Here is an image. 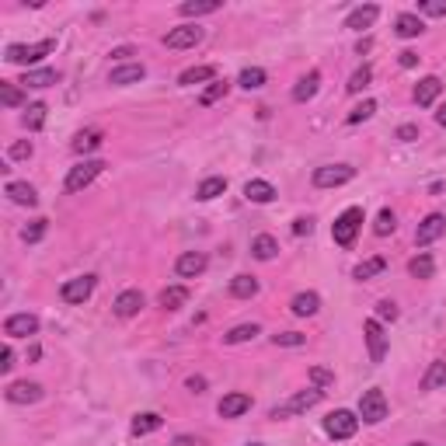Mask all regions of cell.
Wrapping results in <instances>:
<instances>
[{
  "instance_id": "cell-2",
  "label": "cell",
  "mask_w": 446,
  "mask_h": 446,
  "mask_svg": "<svg viewBox=\"0 0 446 446\" xmlns=\"http://www.w3.org/2000/svg\"><path fill=\"white\" fill-rule=\"evenodd\" d=\"M359 227H362V209H359V206H349V209H346V213L335 220V227H332L335 244H339V248H353Z\"/></svg>"
},
{
  "instance_id": "cell-34",
  "label": "cell",
  "mask_w": 446,
  "mask_h": 446,
  "mask_svg": "<svg viewBox=\"0 0 446 446\" xmlns=\"http://www.w3.org/2000/svg\"><path fill=\"white\" fill-rule=\"evenodd\" d=\"M185 18H199V14H213V11H220V0H185L178 7Z\"/></svg>"
},
{
  "instance_id": "cell-11",
  "label": "cell",
  "mask_w": 446,
  "mask_h": 446,
  "mask_svg": "<svg viewBox=\"0 0 446 446\" xmlns=\"http://www.w3.org/2000/svg\"><path fill=\"white\" fill-rule=\"evenodd\" d=\"M91 293H94V275H77V279H67V282H63V289H60V296H63L67 303H84Z\"/></svg>"
},
{
  "instance_id": "cell-16",
  "label": "cell",
  "mask_w": 446,
  "mask_h": 446,
  "mask_svg": "<svg viewBox=\"0 0 446 446\" xmlns=\"http://www.w3.org/2000/svg\"><path fill=\"white\" fill-rule=\"evenodd\" d=\"M206 265H209V262H206L202 251H185L178 262H175V272H178L181 279H195V275L206 272Z\"/></svg>"
},
{
  "instance_id": "cell-45",
  "label": "cell",
  "mask_w": 446,
  "mask_h": 446,
  "mask_svg": "<svg viewBox=\"0 0 446 446\" xmlns=\"http://www.w3.org/2000/svg\"><path fill=\"white\" fill-rule=\"evenodd\" d=\"M373 112H376V101H362V105H356V108L349 112V126H359V122H366Z\"/></svg>"
},
{
  "instance_id": "cell-48",
  "label": "cell",
  "mask_w": 446,
  "mask_h": 446,
  "mask_svg": "<svg viewBox=\"0 0 446 446\" xmlns=\"http://www.w3.org/2000/svg\"><path fill=\"white\" fill-rule=\"evenodd\" d=\"M272 342H275V346H289V349H296V346H303L307 339H303L300 332H282V335H272Z\"/></svg>"
},
{
  "instance_id": "cell-17",
  "label": "cell",
  "mask_w": 446,
  "mask_h": 446,
  "mask_svg": "<svg viewBox=\"0 0 446 446\" xmlns=\"http://www.w3.org/2000/svg\"><path fill=\"white\" fill-rule=\"evenodd\" d=\"M140 310H143V293L140 289H122L115 296V314L119 317H136Z\"/></svg>"
},
{
  "instance_id": "cell-33",
  "label": "cell",
  "mask_w": 446,
  "mask_h": 446,
  "mask_svg": "<svg viewBox=\"0 0 446 446\" xmlns=\"http://www.w3.org/2000/svg\"><path fill=\"white\" fill-rule=\"evenodd\" d=\"M255 335H262L258 324H237V328H230V332L223 335V342H227V346H241V342H251Z\"/></svg>"
},
{
  "instance_id": "cell-8",
  "label": "cell",
  "mask_w": 446,
  "mask_h": 446,
  "mask_svg": "<svg viewBox=\"0 0 446 446\" xmlns=\"http://www.w3.org/2000/svg\"><path fill=\"white\" fill-rule=\"evenodd\" d=\"M199 42H202V28L199 25H178V28H171L164 35V46L168 49H192Z\"/></svg>"
},
{
  "instance_id": "cell-24",
  "label": "cell",
  "mask_w": 446,
  "mask_h": 446,
  "mask_svg": "<svg viewBox=\"0 0 446 446\" xmlns=\"http://www.w3.org/2000/svg\"><path fill=\"white\" fill-rule=\"evenodd\" d=\"M244 199H248V202H272V199H275V188L262 178H251L244 185Z\"/></svg>"
},
{
  "instance_id": "cell-9",
  "label": "cell",
  "mask_w": 446,
  "mask_h": 446,
  "mask_svg": "<svg viewBox=\"0 0 446 446\" xmlns=\"http://www.w3.org/2000/svg\"><path fill=\"white\" fill-rule=\"evenodd\" d=\"M39 332V317L35 314H11L7 321H4V335L7 339H28V335H35Z\"/></svg>"
},
{
  "instance_id": "cell-54",
  "label": "cell",
  "mask_w": 446,
  "mask_h": 446,
  "mask_svg": "<svg viewBox=\"0 0 446 446\" xmlns=\"http://www.w3.org/2000/svg\"><path fill=\"white\" fill-rule=\"evenodd\" d=\"M415 63H419V53H412V49H405V53H401V67H405V70H412Z\"/></svg>"
},
{
  "instance_id": "cell-13",
  "label": "cell",
  "mask_w": 446,
  "mask_h": 446,
  "mask_svg": "<svg viewBox=\"0 0 446 446\" xmlns=\"http://www.w3.org/2000/svg\"><path fill=\"white\" fill-rule=\"evenodd\" d=\"M446 234V216H440V213H429L422 223H419V230H415V244H433L436 237H443Z\"/></svg>"
},
{
  "instance_id": "cell-23",
  "label": "cell",
  "mask_w": 446,
  "mask_h": 446,
  "mask_svg": "<svg viewBox=\"0 0 446 446\" xmlns=\"http://www.w3.org/2000/svg\"><path fill=\"white\" fill-rule=\"evenodd\" d=\"M317 88H321V74H317V70H310L307 77H300V81H296V88H293V101H310V98L317 94Z\"/></svg>"
},
{
  "instance_id": "cell-60",
  "label": "cell",
  "mask_w": 446,
  "mask_h": 446,
  "mask_svg": "<svg viewBox=\"0 0 446 446\" xmlns=\"http://www.w3.org/2000/svg\"><path fill=\"white\" fill-rule=\"evenodd\" d=\"M248 446H262V443H248Z\"/></svg>"
},
{
  "instance_id": "cell-18",
  "label": "cell",
  "mask_w": 446,
  "mask_h": 446,
  "mask_svg": "<svg viewBox=\"0 0 446 446\" xmlns=\"http://www.w3.org/2000/svg\"><path fill=\"white\" fill-rule=\"evenodd\" d=\"M440 91H443V81H440V77H422L419 88H415V105L429 108V105L440 98Z\"/></svg>"
},
{
  "instance_id": "cell-58",
  "label": "cell",
  "mask_w": 446,
  "mask_h": 446,
  "mask_svg": "<svg viewBox=\"0 0 446 446\" xmlns=\"http://www.w3.org/2000/svg\"><path fill=\"white\" fill-rule=\"evenodd\" d=\"M436 122H440V126H446V105L440 108V112H436Z\"/></svg>"
},
{
  "instance_id": "cell-35",
  "label": "cell",
  "mask_w": 446,
  "mask_h": 446,
  "mask_svg": "<svg viewBox=\"0 0 446 446\" xmlns=\"http://www.w3.org/2000/svg\"><path fill=\"white\" fill-rule=\"evenodd\" d=\"M383 268H387V258H380V255H373V258H366V262H359V265H356V272H353V275H356L359 282H366V279H373V275H380Z\"/></svg>"
},
{
  "instance_id": "cell-32",
  "label": "cell",
  "mask_w": 446,
  "mask_h": 446,
  "mask_svg": "<svg viewBox=\"0 0 446 446\" xmlns=\"http://www.w3.org/2000/svg\"><path fill=\"white\" fill-rule=\"evenodd\" d=\"M408 272L415 275V279H433L436 275V262H433V255H415L412 262H408Z\"/></svg>"
},
{
  "instance_id": "cell-6",
  "label": "cell",
  "mask_w": 446,
  "mask_h": 446,
  "mask_svg": "<svg viewBox=\"0 0 446 446\" xmlns=\"http://www.w3.org/2000/svg\"><path fill=\"white\" fill-rule=\"evenodd\" d=\"M101 171H105V164H101V161H84V164L70 168V175H67V181H63V188H67V192H84L91 181L101 175Z\"/></svg>"
},
{
  "instance_id": "cell-40",
  "label": "cell",
  "mask_w": 446,
  "mask_h": 446,
  "mask_svg": "<svg viewBox=\"0 0 446 446\" xmlns=\"http://www.w3.org/2000/svg\"><path fill=\"white\" fill-rule=\"evenodd\" d=\"M46 112H49V108H46L42 101L28 105V112H25V126H28L32 133H35V129H42V126H46Z\"/></svg>"
},
{
  "instance_id": "cell-21",
  "label": "cell",
  "mask_w": 446,
  "mask_h": 446,
  "mask_svg": "<svg viewBox=\"0 0 446 446\" xmlns=\"http://www.w3.org/2000/svg\"><path fill=\"white\" fill-rule=\"evenodd\" d=\"M7 195H11V202H18V206H35V202H39V195H35V188H32L28 181H7Z\"/></svg>"
},
{
  "instance_id": "cell-25",
  "label": "cell",
  "mask_w": 446,
  "mask_h": 446,
  "mask_svg": "<svg viewBox=\"0 0 446 446\" xmlns=\"http://www.w3.org/2000/svg\"><path fill=\"white\" fill-rule=\"evenodd\" d=\"M317 307H321V296L317 293H296L293 296V314L296 317H314Z\"/></svg>"
},
{
  "instance_id": "cell-15",
  "label": "cell",
  "mask_w": 446,
  "mask_h": 446,
  "mask_svg": "<svg viewBox=\"0 0 446 446\" xmlns=\"http://www.w3.org/2000/svg\"><path fill=\"white\" fill-rule=\"evenodd\" d=\"M4 394H7L11 405H32V401L42 398V387H39V383H28V380H18V383H11Z\"/></svg>"
},
{
  "instance_id": "cell-43",
  "label": "cell",
  "mask_w": 446,
  "mask_h": 446,
  "mask_svg": "<svg viewBox=\"0 0 446 446\" xmlns=\"http://www.w3.org/2000/svg\"><path fill=\"white\" fill-rule=\"evenodd\" d=\"M369 77H373V70H369V67H359L356 74L349 77V84H346V88H349V94H359V91L369 88Z\"/></svg>"
},
{
  "instance_id": "cell-53",
  "label": "cell",
  "mask_w": 446,
  "mask_h": 446,
  "mask_svg": "<svg viewBox=\"0 0 446 446\" xmlns=\"http://www.w3.org/2000/svg\"><path fill=\"white\" fill-rule=\"evenodd\" d=\"M398 140H405V143L419 140V126H401V129H398Z\"/></svg>"
},
{
  "instance_id": "cell-57",
  "label": "cell",
  "mask_w": 446,
  "mask_h": 446,
  "mask_svg": "<svg viewBox=\"0 0 446 446\" xmlns=\"http://www.w3.org/2000/svg\"><path fill=\"white\" fill-rule=\"evenodd\" d=\"M112 56H115V60H126V56H133V49H126V46H122V49H115Z\"/></svg>"
},
{
  "instance_id": "cell-59",
  "label": "cell",
  "mask_w": 446,
  "mask_h": 446,
  "mask_svg": "<svg viewBox=\"0 0 446 446\" xmlns=\"http://www.w3.org/2000/svg\"><path fill=\"white\" fill-rule=\"evenodd\" d=\"M408 446H426V443H408Z\"/></svg>"
},
{
  "instance_id": "cell-47",
  "label": "cell",
  "mask_w": 446,
  "mask_h": 446,
  "mask_svg": "<svg viewBox=\"0 0 446 446\" xmlns=\"http://www.w3.org/2000/svg\"><path fill=\"white\" fill-rule=\"evenodd\" d=\"M310 383H314V387H332V383H335V373L324 369V366H314V369H310Z\"/></svg>"
},
{
  "instance_id": "cell-10",
  "label": "cell",
  "mask_w": 446,
  "mask_h": 446,
  "mask_svg": "<svg viewBox=\"0 0 446 446\" xmlns=\"http://www.w3.org/2000/svg\"><path fill=\"white\" fill-rule=\"evenodd\" d=\"M216 412H220V419H241L244 412H251V394H241V391L223 394L220 405H216Z\"/></svg>"
},
{
  "instance_id": "cell-36",
  "label": "cell",
  "mask_w": 446,
  "mask_h": 446,
  "mask_svg": "<svg viewBox=\"0 0 446 446\" xmlns=\"http://www.w3.org/2000/svg\"><path fill=\"white\" fill-rule=\"evenodd\" d=\"M223 192H227V178H206L199 188H195V199L209 202V199H216V195H223Z\"/></svg>"
},
{
  "instance_id": "cell-37",
  "label": "cell",
  "mask_w": 446,
  "mask_h": 446,
  "mask_svg": "<svg viewBox=\"0 0 446 446\" xmlns=\"http://www.w3.org/2000/svg\"><path fill=\"white\" fill-rule=\"evenodd\" d=\"M237 84H241L244 91H258L262 84H265V70H262V67H248V70H241Z\"/></svg>"
},
{
  "instance_id": "cell-1",
  "label": "cell",
  "mask_w": 446,
  "mask_h": 446,
  "mask_svg": "<svg viewBox=\"0 0 446 446\" xmlns=\"http://www.w3.org/2000/svg\"><path fill=\"white\" fill-rule=\"evenodd\" d=\"M56 49V39H46V42H28V46H7L4 49V60L7 63H14V67H32V63H39L42 56H49Z\"/></svg>"
},
{
  "instance_id": "cell-5",
  "label": "cell",
  "mask_w": 446,
  "mask_h": 446,
  "mask_svg": "<svg viewBox=\"0 0 446 446\" xmlns=\"http://www.w3.org/2000/svg\"><path fill=\"white\" fill-rule=\"evenodd\" d=\"M359 419L362 422H369V426H376V422H383L387 419V398H383V391H366L362 398H359Z\"/></svg>"
},
{
  "instance_id": "cell-52",
  "label": "cell",
  "mask_w": 446,
  "mask_h": 446,
  "mask_svg": "<svg viewBox=\"0 0 446 446\" xmlns=\"http://www.w3.org/2000/svg\"><path fill=\"white\" fill-rule=\"evenodd\" d=\"M11 366H14V353H11V346H4V349H0V369L11 373Z\"/></svg>"
},
{
  "instance_id": "cell-41",
  "label": "cell",
  "mask_w": 446,
  "mask_h": 446,
  "mask_svg": "<svg viewBox=\"0 0 446 446\" xmlns=\"http://www.w3.org/2000/svg\"><path fill=\"white\" fill-rule=\"evenodd\" d=\"M443 383H446V362H433L429 373H426V380H422V387L426 391H440Z\"/></svg>"
},
{
  "instance_id": "cell-55",
  "label": "cell",
  "mask_w": 446,
  "mask_h": 446,
  "mask_svg": "<svg viewBox=\"0 0 446 446\" xmlns=\"http://www.w3.org/2000/svg\"><path fill=\"white\" fill-rule=\"evenodd\" d=\"M202 387H206L202 376H188V391H192V394H202Z\"/></svg>"
},
{
  "instance_id": "cell-42",
  "label": "cell",
  "mask_w": 446,
  "mask_h": 446,
  "mask_svg": "<svg viewBox=\"0 0 446 446\" xmlns=\"http://www.w3.org/2000/svg\"><path fill=\"white\" fill-rule=\"evenodd\" d=\"M394 213L391 209H380L376 213V223H373V234H380V237H387V234H394Z\"/></svg>"
},
{
  "instance_id": "cell-49",
  "label": "cell",
  "mask_w": 446,
  "mask_h": 446,
  "mask_svg": "<svg viewBox=\"0 0 446 446\" xmlns=\"http://www.w3.org/2000/svg\"><path fill=\"white\" fill-rule=\"evenodd\" d=\"M28 157H32V143L28 140H21V143L11 147V161H28Z\"/></svg>"
},
{
  "instance_id": "cell-26",
  "label": "cell",
  "mask_w": 446,
  "mask_h": 446,
  "mask_svg": "<svg viewBox=\"0 0 446 446\" xmlns=\"http://www.w3.org/2000/svg\"><path fill=\"white\" fill-rule=\"evenodd\" d=\"M161 426H164V419H161L157 412H143V415L133 419V436H150V433H157Z\"/></svg>"
},
{
  "instance_id": "cell-28",
  "label": "cell",
  "mask_w": 446,
  "mask_h": 446,
  "mask_svg": "<svg viewBox=\"0 0 446 446\" xmlns=\"http://www.w3.org/2000/svg\"><path fill=\"white\" fill-rule=\"evenodd\" d=\"M101 143H105V136H101L98 129H84V133L74 136V154H91V150H98Z\"/></svg>"
},
{
  "instance_id": "cell-27",
  "label": "cell",
  "mask_w": 446,
  "mask_h": 446,
  "mask_svg": "<svg viewBox=\"0 0 446 446\" xmlns=\"http://www.w3.org/2000/svg\"><path fill=\"white\" fill-rule=\"evenodd\" d=\"M157 303H161L164 310H178V307L188 303V289H185V286H168V289H161Z\"/></svg>"
},
{
  "instance_id": "cell-30",
  "label": "cell",
  "mask_w": 446,
  "mask_h": 446,
  "mask_svg": "<svg viewBox=\"0 0 446 446\" xmlns=\"http://www.w3.org/2000/svg\"><path fill=\"white\" fill-rule=\"evenodd\" d=\"M216 77V67H188L178 77L181 88H192V84H202V81H213Z\"/></svg>"
},
{
  "instance_id": "cell-7",
  "label": "cell",
  "mask_w": 446,
  "mask_h": 446,
  "mask_svg": "<svg viewBox=\"0 0 446 446\" xmlns=\"http://www.w3.org/2000/svg\"><path fill=\"white\" fill-rule=\"evenodd\" d=\"M353 178H356V168H349V164H328V168L314 171V185L317 188H339V185H346Z\"/></svg>"
},
{
  "instance_id": "cell-50",
  "label": "cell",
  "mask_w": 446,
  "mask_h": 446,
  "mask_svg": "<svg viewBox=\"0 0 446 446\" xmlns=\"http://www.w3.org/2000/svg\"><path fill=\"white\" fill-rule=\"evenodd\" d=\"M310 230H314V220H310V216H296V220H293V234H296V237H303V234H310Z\"/></svg>"
},
{
  "instance_id": "cell-4",
  "label": "cell",
  "mask_w": 446,
  "mask_h": 446,
  "mask_svg": "<svg viewBox=\"0 0 446 446\" xmlns=\"http://www.w3.org/2000/svg\"><path fill=\"white\" fill-rule=\"evenodd\" d=\"M359 429V419L353 412H346V408H339V412H332L328 419H324V433L332 436V440H353Z\"/></svg>"
},
{
  "instance_id": "cell-29",
  "label": "cell",
  "mask_w": 446,
  "mask_h": 446,
  "mask_svg": "<svg viewBox=\"0 0 446 446\" xmlns=\"http://www.w3.org/2000/svg\"><path fill=\"white\" fill-rule=\"evenodd\" d=\"M56 81H60L56 70H25V77H21L25 88H49V84H56Z\"/></svg>"
},
{
  "instance_id": "cell-14",
  "label": "cell",
  "mask_w": 446,
  "mask_h": 446,
  "mask_svg": "<svg viewBox=\"0 0 446 446\" xmlns=\"http://www.w3.org/2000/svg\"><path fill=\"white\" fill-rule=\"evenodd\" d=\"M143 77H147V67H143V63H122V67H115V70L108 74V84L129 88V84H140Z\"/></svg>"
},
{
  "instance_id": "cell-20",
  "label": "cell",
  "mask_w": 446,
  "mask_h": 446,
  "mask_svg": "<svg viewBox=\"0 0 446 446\" xmlns=\"http://www.w3.org/2000/svg\"><path fill=\"white\" fill-rule=\"evenodd\" d=\"M394 32H398L401 39H415V35H422V32H426V25H422V18H419V14H398Z\"/></svg>"
},
{
  "instance_id": "cell-46",
  "label": "cell",
  "mask_w": 446,
  "mask_h": 446,
  "mask_svg": "<svg viewBox=\"0 0 446 446\" xmlns=\"http://www.w3.org/2000/svg\"><path fill=\"white\" fill-rule=\"evenodd\" d=\"M419 14L443 18V14H446V0H419Z\"/></svg>"
},
{
  "instance_id": "cell-22",
  "label": "cell",
  "mask_w": 446,
  "mask_h": 446,
  "mask_svg": "<svg viewBox=\"0 0 446 446\" xmlns=\"http://www.w3.org/2000/svg\"><path fill=\"white\" fill-rule=\"evenodd\" d=\"M255 293H258V279H255V275H244V272H241V275L230 279V296H237V300H251Z\"/></svg>"
},
{
  "instance_id": "cell-19",
  "label": "cell",
  "mask_w": 446,
  "mask_h": 446,
  "mask_svg": "<svg viewBox=\"0 0 446 446\" xmlns=\"http://www.w3.org/2000/svg\"><path fill=\"white\" fill-rule=\"evenodd\" d=\"M376 14H380V7H376V4H362V7H356V11L346 18V28L362 32V28H369V25L376 21Z\"/></svg>"
},
{
  "instance_id": "cell-38",
  "label": "cell",
  "mask_w": 446,
  "mask_h": 446,
  "mask_svg": "<svg viewBox=\"0 0 446 446\" xmlns=\"http://www.w3.org/2000/svg\"><path fill=\"white\" fill-rule=\"evenodd\" d=\"M46 230H49V220H32V223L21 227V241H25V244H35V241L46 237Z\"/></svg>"
},
{
  "instance_id": "cell-3",
  "label": "cell",
  "mask_w": 446,
  "mask_h": 446,
  "mask_svg": "<svg viewBox=\"0 0 446 446\" xmlns=\"http://www.w3.org/2000/svg\"><path fill=\"white\" fill-rule=\"evenodd\" d=\"M321 401V391L317 387H307V391H300V394H293L286 405H279V408H272V419H289V415H303L307 408H314Z\"/></svg>"
},
{
  "instance_id": "cell-31",
  "label": "cell",
  "mask_w": 446,
  "mask_h": 446,
  "mask_svg": "<svg viewBox=\"0 0 446 446\" xmlns=\"http://www.w3.org/2000/svg\"><path fill=\"white\" fill-rule=\"evenodd\" d=\"M251 255H255V258H262V262L275 258V255H279V244H275V237H268V234H258V237L251 241Z\"/></svg>"
},
{
  "instance_id": "cell-12",
  "label": "cell",
  "mask_w": 446,
  "mask_h": 446,
  "mask_svg": "<svg viewBox=\"0 0 446 446\" xmlns=\"http://www.w3.org/2000/svg\"><path fill=\"white\" fill-rule=\"evenodd\" d=\"M362 335H366V346H369V359L373 362H383V356H387V335H383L380 321H366L362 324Z\"/></svg>"
},
{
  "instance_id": "cell-39",
  "label": "cell",
  "mask_w": 446,
  "mask_h": 446,
  "mask_svg": "<svg viewBox=\"0 0 446 446\" xmlns=\"http://www.w3.org/2000/svg\"><path fill=\"white\" fill-rule=\"evenodd\" d=\"M227 91H230V84H227V81H213L209 88L199 94V105H202V108H209V105H216V101H220Z\"/></svg>"
},
{
  "instance_id": "cell-56",
  "label": "cell",
  "mask_w": 446,
  "mask_h": 446,
  "mask_svg": "<svg viewBox=\"0 0 446 446\" xmlns=\"http://www.w3.org/2000/svg\"><path fill=\"white\" fill-rule=\"evenodd\" d=\"M175 446H199V440H195V436H178Z\"/></svg>"
},
{
  "instance_id": "cell-51",
  "label": "cell",
  "mask_w": 446,
  "mask_h": 446,
  "mask_svg": "<svg viewBox=\"0 0 446 446\" xmlns=\"http://www.w3.org/2000/svg\"><path fill=\"white\" fill-rule=\"evenodd\" d=\"M376 317H383V321H394V317H398V307H394L391 300H380V303H376Z\"/></svg>"
},
{
  "instance_id": "cell-44",
  "label": "cell",
  "mask_w": 446,
  "mask_h": 446,
  "mask_svg": "<svg viewBox=\"0 0 446 446\" xmlns=\"http://www.w3.org/2000/svg\"><path fill=\"white\" fill-rule=\"evenodd\" d=\"M0 101L7 105V108H18L21 101H25V94L14 88V84H7V81H0Z\"/></svg>"
}]
</instances>
